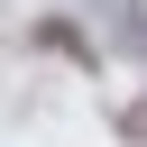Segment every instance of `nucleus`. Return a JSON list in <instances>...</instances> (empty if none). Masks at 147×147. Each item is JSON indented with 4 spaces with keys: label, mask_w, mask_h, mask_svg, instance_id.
I'll return each instance as SVG.
<instances>
[{
    "label": "nucleus",
    "mask_w": 147,
    "mask_h": 147,
    "mask_svg": "<svg viewBox=\"0 0 147 147\" xmlns=\"http://www.w3.org/2000/svg\"><path fill=\"white\" fill-rule=\"evenodd\" d=\"M119 138H147V101H129V110H119Z\"/></svg>",
    "instance_id": "obj_1"
}]
</instances>
